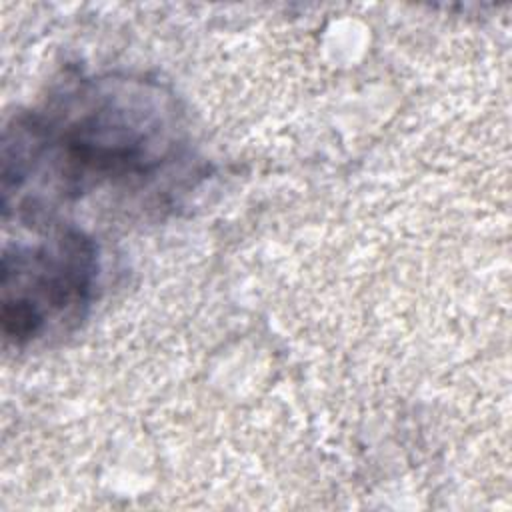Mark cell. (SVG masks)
Instances as JSON below:
<instances>
[{
	"label": "cell",
	"instance_id": "cell-1",
	"mask_svg": "<svg viewBox=\"0 0 512 512\" xmlns=\"http://www.w3.org/2000/svg\"><path fill=\"white\" fill-rule=\"evenodd\" d=\"M184 146L182 112L160 82L94 76L16 114L2 136L4 222L48 224L66 202L156 176Z\"/></svg>",
	"mask_w": 512,
	"mask_h": 512
},
{
	"label": "cell",
	"instance_id": "cell-2",
	"mask_svg": "<svg viewBox=\"0 0 512 512\" xmlns=\"http://www.w3.org/2000/svg\"><path fill=\"white\" fill-rule=\"evenodd\" d=\"M34 240L6 242L0 266V322L6 344L26 348L76 328L96 292V242L76 226L38 224Z\"/></svg>",
	"mask_w": 512,
	"mask_h": 512
}]
</instances>
